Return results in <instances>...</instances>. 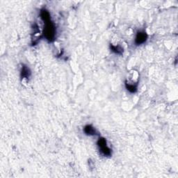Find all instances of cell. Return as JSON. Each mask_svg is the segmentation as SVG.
<instances>
[{"instance_id": "cell-1", "label": "cell", "mask_w": 178, "mask_h": 178, "mask_svg": "<svg viewBox=\"0 0 178 178\" xmlns=\"http://www.w3.org/2000/svg\"><path fill=\"white\" fill-rule=\"evenodd\" d=\"M41 16L45 25L44 28V36L46 39L52 42L55 37V27L51 21L50 15L47 10L43 9L41 11Z\"/></svg>"}, {"instance_id": "cell-2", "label": "cell", "mask_w": 178, "mask_h": 178, "mask_svg": "<svg viewBox=\"0 0 178 178\" xmlns=\"http://www.w3.org/2000/svg\"><path fill=\"white\" fill-rule=\"evenodd\" d=\"M97 145L100 147V150L102 155L105 156H110L111 155V149L107 146V141L104 138H100V139L97 141Z\"/></svg>"}, {"instance_id": "cell-3", "label": "cell", "mask_w": 178, "mask_h": 178, "mask_svg": "<svg viewBox=\"0 0 178 178\" xmlns=\"http://www.w3.org/2000/svg\"><path fill=\"white\" fill-rule=\"evenodd\" d=\"M147 39V35L145 31L138 32L135 38V43L136 45H141L144 43Z\"/></svg>"}, {"instance_id": "cell-4", "label": "cell", "mask_w": 178, "mask_h": 178, "mask_svg": "<svg viewBox=\"0 0 178 178\" xmlns=\"http://www.w3.org/2000/svg\"><path fill=\"white\" fill-rule=\"evenodd\" d=\"M84 131L86 135L93 136V135H96V134H97V131H96L94 127H93L91 125H86L84 127Z\"/></svg>"}, {"instance_id": "cell-5", "label": "cell", "mask_w": 178, "mask_h": 178, "mask_svg": "<svg viewBox=\"0 0 178 178\" xmlns=\"http://www.w3.org/2000/svg\"><path fill=\"white\" fill-rule=\"evenodd\" d=\"M30 75H31V71L29 70V68H27V66L24 65L22 68L21 71V77L22 78H28L29 77Z\"/></svg>"}, {"instance_id": "cell-6", "label": "cell", "mask_w": 178, "mask_h": 178, "mask_svg": "<svg viewBox=\"0 0 178 178\" xmlns=\"http://www.w3.org/2000/svg\"><path fill=\"white\" fill-rule=\"evenodd\" d=\"M111 49L113 51V52L115 54H121L123 53V49L120 46H114V45H111L110 46Z\"/></svg>"}, {"instance_id": "cell-7", "label": "cell", "mask_w": 178, "mask_h": 178, "mask_svg": "<svg viewBox=\"0 0 178 178\" xmlns=\"http://www.w3.org/2000/svg\"><path fill=\"white\" fill-rule=\"evenodd\" d=\"M126 88L129 92L135 93L137 90V85L131 84H126Z\"/></svg>"}]
</instances>
